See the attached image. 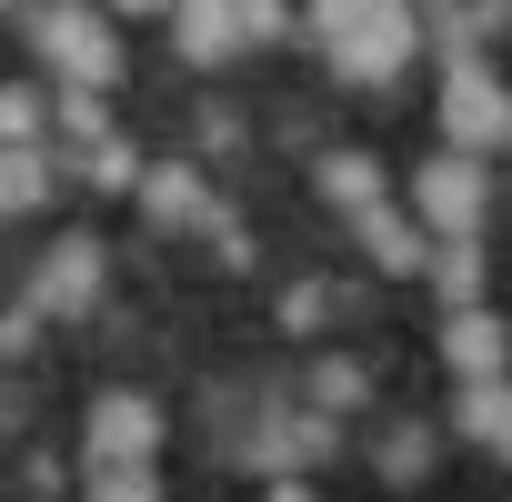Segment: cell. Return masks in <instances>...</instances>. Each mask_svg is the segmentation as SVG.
<instances>
[{
    "label": "cell",
    "instance_id": "52a82bcc",
    "mask_svg": "<svg viewBox=\"0 0 512 502\" xmlns=\"http://www.w3.org/2000/svg\"><path fill=\"white\" fill-rule=\"evenodd\" d=\"M31 302H41L51 322H71V312H91V302H101V241H91V231H71V241H51V262H41V282H31Z\"/></svg>",
    "mask_w": 512,
    "mask_h": 502
},
{
    "label": "cell",
    "instance_id": "7a4b0ae2",
    "mask_svg": "<svg viewBox=\"0 0 512 502\" xmlns=\"http://www.w3.org/2000/svg\"><path fill=\"white\" fill-rule=\"evenodd\" d=\"M31 41H41L51 81H71V91H111L121 81V31H111L101 0H51V11H31Z\"/></svg>",
    "mask_w": 512,
    "mask_h": 502
},
{
    "label": "cell",
    "instance_id": "cb8c5ba5",
    "mask_svg": "<svg viewBox=\"0 0 512 502\" xmlns=\"http://www.w3.org/2000/svg\"><path fill=\"white\" fill-rule=\"evenodd\" d=\"M101 11H131V21H161V11H181V0H101Z\"/></svg>",
    "mask_w": 512,
    "mask_h": 502
},
{
    "label": "cell",
    "instance_id": "e0dca14e",
    "mask_svg": "<svg viewBox=\"0 0 512 502\" xmlns=\"http://www.w3.org/2000/svg\"><path fill=\"white\" fill-rule=\"evenodd\" d=\"M91 181L101 191H141V151L131 141H91Z\"/></svg>",
    "mask_w": 512,
    "mask_h": 502
},
{
    "label": "cell",
    "instance_id": "603a6c76",
    "mask_svg": "<svg viewBox=\"0 0 512 502\" xmlns=\"http://www.w3.org/2000/svg\"><path fill=\"white\" fill-rule=\"evenodd\" d=\"M31 322H41V302H31V312H0V352H21V342H31Z\"/></svg>",
    "mask_w": 512,
    "mask_h": 502
},
{
    "label": "cell",
    "instance_id": "3957f363",
    "mask_svg": "<svg viewBox=\"0 0 512 502\" xmlns=\"http://www.w3.org/2000/svg\"><path fill=\"white\" fill-rule=\"evenodd\" d=\"M482 201H492L482 151H452V141H442V161L412 171V211H422L432 241H472V231H482Z\"/></svg>",
    "mask_w": 512,
    "mask_h": 502
},
{
    "label": "cell",
    "instance_id": "ba28073f",
    "mask_svg": "<svg viewBox=\"0 0 512 502\" xmlns=\"http://www.w3.org/2000/svg\"><path fill=\"white\" fill-rule=\"evenodd\" d=\"M171 31H181V61H231L251 31H241V0H181V11H171Z\"/></svg>",
    "mask_w": 512,
    "mask_h": 502
},
{
    "label": "cell",
    "instance_id": "5b68a950",
    "mask_svg": "<svg viewBox=\"0 0 512 502\" xmlns=\"http://www.w3.org/2000/svg\"><path fill=\"white\" fill-rule=\"evenodd\" d=\"M442 362H452V382H502L512 372V322L482 312V302L442 312Z\"/></svg>",
    "mask_w": 512,
    "mask_h": 502
},
{
    "label": "cell",
    "instance_id": "8992f818",
    "mask_svg": "<svg viewBox=\"0 0 512 502\" xmlns=\"http://www.w3.org/2000/svg\"><path fill=\"white\" fill-rule=\"evenodd\" d=\"M81 442H91V462H151L161 452V402L151 392H101Z\"/></svg>",
    "mask_w": 512,
    "mask_h": 502
},
{
    "label": "cell",
    "instance_id": "7c38bea8",
    "mask_svg": "<svg viewBox=\"0 0 512 502\" xmlns=\"http://www.w3.org/2000/svg\"><path fill=\"white\" fill-rule=\"evenodd\" d=\"M41 201H51V151L0 141V221H11V211H41Z\"/></svg>",
    "mask_w": 512,
    "mask_h": 502
},
{
    "label": "cell",
    "instance_id": "30bf717a",
    "mask_svg": "<svg viewBox=\"0 0 512 502\" xmlns=\"http://www.w3.org/2000/svg\"><path fill=\"white\" fill-rule=\"evenodd\" d=\"M352 231H362V251H372L382 272H432V231H422V211L402 221V211H382V201H372Z\"/></svg>",
    "mask_w": 512,
    "mask_h": 502
},
{
    "label": "cell",
    "instance_id": "7402d4cb",
    "mask_svg": "<svg viewBox=\"0 0 512 502\" xmlns=\"http://www.w3.org/2000/svg\"><path fill=\"white\" fill-rule=\"evenodd\" d=\"M282 322H292V332H312V322H322V282H302V292H282Z\"/></svg>",
    "mask_w": 512,
    "mask_h": 502
},
{
    "label": "cell",
    "instance_id": "d4e9b609",
    "mask_svg": "<svg viewBox=\"0 0 512 502\" xmlns=\"http://www.w3.org/2000/svg\"><path fill=\"white\" fill-rule=\"evenodd\" d=\"M262 502H312V482H302V472H282V482H272Z\"/></svg>",
    "mask_w": 512,
    "mask_h": 502
},
{
    "label": "cell",
    "instance_id": "4fadbf2b",
    "mask_svg": "<svg viewBox=\"0 0 512 502\" xmlns=\"http://www.w3.org/2000/svg\"><path fill=\"white\" fill-rule=\"evenodd\" d=\"M141 201H151L161 221H211V191H201L191 171H141Z\"/></svg>",
    "mask_w": 512,
    "mask_h": 502
},
{
    "label": "cell",
    "instance_id": "9a60e30c",
    "mask_svg": "<svg viewBox=\"0 0 512 502\" xmlns=\"http://www.w3.org/2000/svg\"><path fill=\"white\" fill-rule=\"evenodd\" d=\"M432 282H442V302H452V312H462V302H482V251H472V241H442V251H432Z\"/></svg>",
    "mask_w": 512,
    "mask_h": 502
},
{
    "label": "cell",
    "instance_id": "9c48e42d",
    "mask_svg": "<svg viewBox=\"0 0 512 502\" xmlns=\"http://www.w3.org/2000/svg\"><path fill=\"white\" fill-rule=\"evenodd\" d=\"M452 432L482 442L492 462H512V382H462L452 392Z\"/></svg>",
    "mask_w": 512,
    "mask_h": 502
},
{
    "label": "cell",
    "instance_id": "5bb4252c",
    "mask_svg": "<svg viewBox=\"0 0 512 502\" xmlns=\"http://www.w3.org/2000/svg\"><path fill=\"white\" fill-rule=\"evenodd\" d=\"M362 402H372V362H322V372H312V412L342 422V412H362Z\"/></svg>",
    "mask_w": 512,
    "mask_h": 502
},
{
    "label": "cell",
    "instance_id": "277c9868",
    "mask_svg": "<svg viewBox=\"0 0 512 502\" xmlns=\"http://www.w3.org/2000/svg\"><path fill=\"white\" fill-rule=\"evenodd\" d=\"M442 141L452 151H502L512 141V91L472 51H452V71H442Z\"/></svg>",
    "mask_w": 512,
    "mask_h": 502
},
{
    "label": "cell",
    "instance_id": "6da1fadb",
    "mask_svg": "<svg viewBox=\"0 0 512 502\" xmlns=\"http://www.w3.org/2000/svg\"><path fill=\"white\" fill-rule=\"evenodd\" d=\"M312 41H322L332 81L382 91V81L422 51V21H412V0H312Z\"/></svg>",
    "mask_w": 512,
    "mask_h": 502
},
{
    "label": "cell",
    "instance_id": "ffe728a7",
    "mask_svg": "<svg viewBox=\"0 0 512 502\" xmlns=\"http://www.w3.org/2000/svg\"><path fill=\"white\" fill-rule=\"evenodd\" d=\"M241 31H251V41H282L292 11H282V0H241Z\"/></svg>",
    "mask_w": 512,
    "mask_h": 502
},
{
    "label": "cell",
    "instance_id": "44dd1931",
    "mask_svg": "<svg viewBox=\"0 0 512 502\" xmlns=\"http://www.w3.org/2000/svg\"><path fill=\"white\" fill-rule=\"evenodd\" d=\"M31 121H41L31 91H0V141H31Z\"/></svg>",
    "mask_w": 512,
    "mask_h": 502
},
{
    "label": "cell",
    "instance_id": "8fae6325",
    "mask_svg": "<svg viewBox=\"0 0 512 502\" xmlns=\"http://www.w3.org/2000/svg\"><path fill=\"white\" fill-rule=\"evenodd\" d=\"M322 201L362 221V211L382 201V161H372V151H322Z\"/></svg>",
    "mask_w": 512,
    "mask_h": 502
},
{
    "label": "cell",
    "instance_id": "484cf974",
    "mask_svg": "<svg viewBox=\"0 0 512 502\" xmlns=\"http://www.w3.org/2000/svg\"><path fill=\"white\" fill-rule=\"evenodd\" d=\"M0 11H11V0H0Z\"/></svg>",
    "mask_w": 512,
    "mask_h": 502
},
{
    "label": "cell",
    "instance_id": "2e32d148",
    "mask_svg": "<svg viewBox=\"0 0 512 502\" xmlns=\"http://www.w3.org/2000/svg\"><path fill=\"white\" fill-rule=\"evenodd\" d=\"M91 502H161L151 462H91Z\"/></svg>",
    "mask_w": 512,
    "mask_h": 502
},
{
    "label": "cell",
    "instance_id": "d6986e66",
    "mask_svg": "<svg viewBox=\"0 0 512 502\" xmlns=\"http://www.w3.org/2000/svg\"><path fill=\"white\" fill-rule=\"evenodd\" d=\"M61 131H71V141H111V131H101V91H71V101H61Z\"/></svg>",
    "mask_w": 512,
    "mask_h": 502
},
{
    "label": "cell",
    "instance_id": "ac0fdd59",
    "mask_svg": "<svg viewBox=\"0 0 512 502\" xmlns=\"http://www.w3.org/2000/svg\"><path fill=\"white\" fill-rule=\"evenodd\" d=\"M422 462H432V432H392L382 442V472L392 482H422Z\"/></svg>",
    "mask_w": 512,
    "mask_h": 502
}]
</instances>
